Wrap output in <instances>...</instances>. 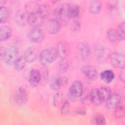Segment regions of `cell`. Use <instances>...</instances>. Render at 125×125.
I'll return each instance as SVG.
<instances>
[{
	"label": "cell",
	"instance_id": "obj_11",
	"mask_svg": "<svg viewBox=\"0 0 125 125\" xmlns=\"http://www.w3.org/2000/svg\"><path fill=\"white\" fill-rule=\"evenodd\" d=\"M61 25L56 19H51L47 21L45 25V28L50 34L55 35L58 33L61 29Z\"/></svg>",
	"mask_w": 125,
	"mask_h": 125
},
{
	"label": "cell",
	"instance_id": "obj_24",
	"mask_svg": "<svg viewBox=\"0 0 125 125\" xmlns=\"http://www.w3.org/2000/svg\"><path fill=\"white\" fill-rule=\"evenodd\" d=\"M98 90L102 101H106L111 94L110 89L107 86H102Z\"/></svg>",
	"mask_w": 125,
	"mask_h": 125
},
{
	"label": "cell",
	"instance_id": "obj_10",
	"mask_svg": "<svg viewBox=\"0 0 125 125\" xmlns=\"http://www.w3.org/2000/svg\"><path fill=\"white\" fill-rule=\"evenodd\" d=\"M44 20L38 12L29 14L28 23L33 28H39L44 22Z\"/></svg>",
	"mask_w": 125,
	"mask_h": 125
},
{
	"label": "cell",
	"instance_id": "obj_38",
	"mask_svg": "<svg viewBox=\"0 0 125 125\" xmlns=\"http://www.w3.org/2000/svg\"><path fill=\"white\" fill-rule=\"evenodd\" d=\"M81 101L84 104H88L90 102V94H88L87 92H84L83 91L82 95L81 96Z\"/></svg>",
	"mask_w": 125,
	"mask_h": 125
},
{
	"label": "cell",
	"instance_id": "obj_36",
	"mask_svg": "<svg viewBox=\"0 0 125 125\" xmlns=\"http://www.w3.org/2000/svg\"><path fill=\"white\" fill-rule=\"evenodd\" d=\"M70 109L69 102L68 100H65L61 106V113L62 114H66L68 113Z\"/></svg>",
	"mask_w": 125,
	"mask_h": 125
},
{
	"label": "cell",
	"instance_id": "obj_33",
	"mask_svg": "<svg viewBox=\"0 0 125 125\" xmlns=\"http://www.w3.org/2000/svg\"><path fill=\"white\" fill-rule=\"evenodd\" d=\"M40 71L41 77V82L42 84H44L46 83L48 79L49 73H48V69L45 66H44L43 67L41 68Z\"/></svg>",
	"mask_w": 125,
	"mask_h": 125
},
{
	"label": "cell",
	"instance_id": "obj_5",
	"mask_svg": "<svg viewBox=\"0 0 125 125\" xmlns=\"http://www.w3.org/2000/svg\"><path fill=\"white\" fill-rule=\"evenodd\" d=\"M28 40L33 43H40L45 38L44 32L40 28H33L27 35Z\"/></svg>",
	"mask_w": 125,
	"mask_h": 125
},
{
	"label": "cell",
	"instance_id": "obj_22",
	"mask_svg": "<svg viewBox=\"0 0 125 125\" xmlns=\"http://www.w3.org/2000/svg\"><path fill=\"white\" fill-rule=\"evenodd\" d=\"M11 16L10 9L5 6H1L0 9V22L1 23L7 22Z\"/></svg>",
	"mask_w": 125,
	"mask_h": 125
},
{
	"label": "cell",
	"instance_id": "obj_15",
	"mask_svg": "<svg viewBox=\"0 0 125 125\" xmlns=\"http://www.w3.org/2000/svg\"><path fill=\"white\" fill-rule=\"evenodd\" d=\"M29 83L33 87L37 86L41 81L40 71L37 69H32L29 73Z\"/></svg>",
	"mask_w": 125,
	"mask_h": 125
},
{
	"label": "cell",
	"instance_id": "obj_25",
	"mask_svg": "<svg viewBox=\"0 0 125 125\" xmlns=\"http://www.w3.org/2000/svg\"><path fill=\"white\" fill-rule=\"evenodd\" d=\"M80 13V8L78 5L72 4L70 5L69 9V15L70 19H77Z\"/></svg>",
	"mask_w": 125,
	"mask_h": 125
},
{
	"label": "cell",
	"instance_id": "obj_28",
	"mask_svg": "<svg viewBox=\"0 0 125 125\" xmlns=\"http://www.w3.org/2000/svg\"><path fill=\"white\" fill-rule=\"evenodd\" d=\"M106 36L108 41H110L111 42L116 43L120 41L117 31L114 29H109L107 31Z\"/></svg>",
	"mask_w": 125,
	"mask_h": 125
},
{
	"label": "cell",
	"instance_id": "obj_23",
	"mask_svg": "<svg viewBox=\"0 0 125 125\" xmlns=\"http://www.w3.org/2000/svg\"><path fill=\"white\" fill-rule=\"evenodd\" d=\"M102 80L107 83H111L115 77L114 72L111 70H105L103 71L100 75Z\"/></svg>",
	"mask_w": 125,
	"mask_h": 125
},
{
	"label": "cell",
	"instance_id": "obj_40",
	"mask_svg": "<svg viewBox=\"0 0 125 125\" xmlns=\"http://www.w3.org/2000/svg\"><path fill=\"white\" fill-rule=\"evenodd\" d=\"M125 68H122V70H121V71L120 72V79L121 80V81L123 83H125Z\"/></svg>",
	"mask_w": 125,
	"mask_h": 125
},
{
	"label": "cell",
	"instance_id": "obj_4",
	"mask_svg": "<svg viewBox=\"0 0 125 125\" xmlns=\"http://www.w3.org/2000/svg\"><path fill=\"white\" fill-rule=\"evenodd\" d=\"M75 53L78 59L82 61L87 60L91 55L90 45L86 42H80L76 47Z\"/></svg>",
	"mask_w": 125,
	"mask_h": 125
},
{
	"label": "cell",
	"instance_id": "obj_29",
	"mask_svg": "<svg viewBox=\"0 0 125 125\" xmlns=\"http://www.w3.org/2000/svg\"><path fill=\"white\" fill-rule=\"evenodd\" d=\"M68 68V62L64 60H62L59 62L56 65V70L57 72L60 74H62L65 72Z\"/></svg>",
	"mask_w": 125,
	"mask_h": 125
},
{
	"label": "cell",
	"instance_id": "obj_2",
	"mask_svg": "<svg viewBox=\"0 0 125 125\" xmlns=\"http://www.w3.org/2000/svg\"><path fill=\"white\" fill-rule=\"evenodd\" d=\"M19 49L15 46H10L5 49L3 53H1L4 62L7 65L14 64L19 58Z\"/></svg>",
	"mask_w": 125,
	"mask_h": 125
},
{
	"label": "cell",
	"instance_id": "obj_32",
	"mask_svg": "<svg viewBox=\"0 0 125 125\" xmlns=\"http://www.w3.org/2000/svg\"><path fill=\"white\" fill-rule=\"evenodd\" d=\"M91 122L93 124L95 125H104L106 123V121L103 115L98 114L92 118Z\"/></svg>",
	"mask_w": 125,
	"mask_h": 125
},
{
	"label": "cell",
	"instance_id": "obj_17",
	"mask_svg": "<svg viewBox=\"0 0 125 125\" xmlns=\"http://www.w3.org/2000/svg\"><path fill=\"white\" fill-rule=\"evenodd\" d=\"M57 52L58 55L62 60L65 59L69 52L68 45L63 42H59L57 44Z\"/></svg>",
	"mask_w": 125,
	"mask_h": 125
},
{
	"label": "cell",
	"instance_id": "obj_3",
	"mask_svg": "<svg viewBox=\"0 0 125 125\" xmlns=\"http://www.w3.org/2000/svg\"><path fill=\"white\" fill-rule=\"evenodd\" d=\"M57 50L49 47L43 50L40 54V61L42 65L46 66L54 62L57 57Z\"/></svg>",
	"mask_w": 125,
	"mask_h": 125
},
{
	"label": "cell",
	"instance_id": "obj_20",
	"mask_svg": "<svg viewBox=\"0 0 125 125\" xmlns=\"http://www.w3.org/2000/svg\"><path fill=\"white\" fill-rule=\"evenodd\" d=\"M90 99L91 102L94 105L98 106H100L102 103V100L99 95L98 89H92L90 93Z\"/></svg>",
	"mask_w": 125,
	"mask_h": 125
},
{
	"label": "cell",
	"instance_id": "obj_27",
	"mask_svg": "<svg viewBox=\"0 0 125 125\" xmlns=\"http://www.w3.org/2000/svg\"><path fill=\"white\" fill-rule=\"evenodd\" d=\"M40 5L34 1H31L26 4L25 6V10L28 14L38 12Z\"/></svg>",
	"mask_w": 125,
	"mask_h": 125
},
{
	"label": "cell",
	"instance_id": "obj_26",
	"mask_svg": "<svg viewBox=\"0 0 125 125\" xmlns=\"http://www.w3.org/2000/svg\"><path fill=\"white\" fill-rule=\"evenodd\" d=\"M63 95L62 92L58 91L54 94L53 98V105L58 108L60 107L62 104Z\"/></svg>",
	"mask_w": 125,
	"mask_h": 125
},
{
	"label": "cell",
	"instance_id": "obj_12",
	"mask_svg": "<svg viewBox=\"0 0 125 125\" xmlns=\"http://www.w3.org/2000/svg\"><path fill=\"white\" fill-rule=\"evenodd\" d=\"M122 98L120 94L115 92L111 94L106 101V106L109 109H112L119 105L121 102Z\"/></svg>",
	"mask_w": 125,
	"mask_h": 125
},
{
	"label": "cell",
	"instance_id": "obj_1",
	"mask_svg": "<svg viewBox=\"0 0 125 125\" xmlns=\"http://www.w3.org/2000/svg\"><path fill=\"white\" fill-rule=\"evenodd\" d=\"M70 5L68 3H62L59 4L54 11L55 19L59 21L62 26L68 24L70 21L69 15Z\"/></svg>",
	"mask_w": 125,
	"mask_h": 125
},
{
	"label": "cell",
	"instance_id": "obj_19",
	"mask_svg": "<svg viewBox=\"0 0 125 125\" xmlns=\"http://www.w3.org/2000/svg\"><path fill=\"white\" fill-rule=\"evenodd\" d=\"M89 12L93 14L96 15L100 13L102 9V3L98 0H93L89 1L88 4Z\"/></svg>",
	"mask_w": 125,
	"mask_h": 125
},
{
	"label": "cell",
	"instance_id": "obj_18",
	"mask_svg": "<svg viewBox=\"0 0 125 125\" xmlns=\"http://www.w3.org/2000/svg\"><path fill=\"white\" fill-rule=\"evenodd\" d=\"M62 87V77L56 74L53 75L50 81V87L53 91H58Z\"/></svg>",
	"mask_w": 125,
	"mask_h": 125
},
{
	"label": "cell",
	"instance_id": "obj_30",
	"mask_svg": "<svg viewBox=\"0 0 125 125\" xmlns=\"http://www.w3.org/2000/svg\"><path fill=\"white\" fill-rule=\"evenodd\" d=\"M26 62L23 55L21 56L14 63V68L17 71H21L25 67Z\"/></svg>",
	"mask_w": 125,
	"mask_h": 125
},
{
	"label": "cell",
	"instance_id": "obj_16",
	"mask_svg": "<svg viewBox=\"0 0 125 125\" xmlns=\"http://www.w3.org/2000/svg\"><path fill=\"white\" fill-rule=\"evenodd\" d=\"M95 53L97 58L101 61L104 60L108 55V51L105 46L98 44L95 49Z\"/></svg>",
	"mask_w": 125,
	"mask_h": 125
},
{
	"label": "cell",
	"instance_id": "obj_41",
	"mask_svg": "<svg viewBox=\"0 0 125 125\" xmlns=\"http://www.w3.org/2000/svg\"><path fill=\"white\" fill-rule=\"evenodd\" d=\"M116 1H110L109 3L108 4V8L110 9V10H113L116 8L117 5L116 3H115Z\"/></svg>",
	"mask_w": 125,
	"mask_h": 125
},
{
	"label": "cell",
	"instance_id": "obj_9",
	"mask_svg": "<svg viewBox=\"0 0 125 125\" xmlns=\"http://www.w3.org/2000/svg\"><path fill=\"white\" fill-rule=\"evenodd\" d=\"M29 14L25 10H19L15 15L14 21L15 24L18 27L24 26L28 23Z\"/></svg>",
	"mask_w": 125,
	"mask_h": 125
},
{
	"label": "cell",
	"instance_id": "obj_34",
	"mask_svg": "<svg viewBox=\"0 0 125 125\" xmlns=\"http://www.w3.org/2000/svg\"><path fill=\"white\" fill-rule=\"evenodd\" d=\"M114 110V115L116 118L121 119L125 116V109L123 106H117Z\"/></svg>",
	"mask_w": 125,
	"mask_h": 125
},
{
	"label": "cell",
	"instance_id": "obj_31",
	"mask_svg": "<svg viewBox=\"0 0 125 125\" xmlns=\"http://www.w3.org/2000/svg\"><path fill=\"white\" fill-rule=\"evenodd\" d=\"M38 13L43 19H45L49 17L50 11L49 8L47 6L43 4L40 5Z\"/></svg>",
	"mask_w": 125,
	"mask_h": 125
},
{
	"label": "cell",
	"instance_id": "obj_13",
	"mask_svg": "<svg viewBox=\"0 0 125 125\" xmlns=\"http://www.w3.org/2000/svg\"><path fill=\"white\" fill-rule=\"evenodd\" d=\"M81 71L89 79L95 80L98 76V73L95 67L91 64H85L82 66Z\"/></svg>",
	"mask_w": 125,
	"mask_h": 125
},
{
	"label": "cell",
	"instance_id": "obj_39",
	"mask_svg": "<svg viewBox=\"0 0 125 125\" xmlns=\"http://www.w3.org/2000/svg\"><path fill=\"white\" fill-rule=\"evenodd\" d=\"M76 113L77 114H79L81 116L84 115L86 113V109L84 107H80L77 109Z\"/></svg>",
	"mask_w": 125,
	"mask_h": 125
},
{
	"label": "cell",
	"instance_id": "obj_42",
	"mask_svg": "<svg viewBox=\"0 0 125 125\" xmlns=\"http://www.w3.org/2000/svg\"><path fill=\"white\" fill-rule=\"evenodd\" d=\"M62 87L65 86L67 85L68 83V79L65 76H62Z\"/></svg>",
	"mask_w": 125,
	"mask_h": 125
},
{
	"label": "cell",
	"instance_id": "obj_8",
	"mask_svg": "<svg viewBox=\"0 0 125 125\" xmlns=\"http://www.w3.org/2000/svg\"><path fill=\"white\" fill-rule=\"evenodd\" d=\"M28 92L26 89L23 87H20L17 90L14 97V102L18 106L24 105L27 102Z\"/></svg>",
	"mask_w": 125,
	"mask_h": 125
},
{
	"label": "cell",
	"instance_id": "obj_21",
	"mask_svg": "<svg viewBox=\"0 0 125 125\" xmlns=\"http://www.w3.org/2000/svg\"><path fill=\"white\" fill-rule=\"evenodd\" d=\"M12 34V30L7 25H4L1 27L0 30V41H4L8 39Z\"/></svg>",
	"mask_w": 125,
	"mask_h": 125
},
{
	"label": "cell",
	"instance_id": "obj_7",
	"mask_svg": "<svg viewBox=\"0 0 125 125\" xmlns=\"http://www.w3.org/2000/svg\"><path fill=\"white\" fill-rule=\"evenodd\" d=\"M110 61L111 64L115 68H125V57L120 52H114L110 56Z\"/></svg>",
	"mask_w": 125,
	"mask_h": 125
},
{
	"label": "cell",
	"instance_id": "obj_35",
	"mask_svg": "<svg viewBox=\"0 0 125 125\" xmlns=\"http://www.w3.org/2000/svg\"><path fill=\"white\" fill-rule=\"evenodd\" d=\"M118 38L120 41H123L125 39V22L123 21L118 26L116 30Z\"/></svg>",
	"mask_w": 125,
	"mask_h": 125
},
{
	"label": "cell",
	"instance_id": "obj_37",
	"mask_svg": "<svg viewBox=\"0 0 125 125\" xmlns=\"http://www.w3.org/2000/svg\"><path fill=\"white\" fill-rule=\"evenodd\" d=\"M80 22L78 19L74 20L72 26V31L74 33H78L80 31Z\"/></svg>",
	"mask_w": 125,
	"mask_h": 125
},
{
	"label": "cell",
	"instance_id": "obj_14",
	"mask_svg": "<svg viewBox=\"0 0 125 125\" xmlns=\"http://www.w3.org/2000/svg\"><path fill=\"white\" fill-rule=\"evenodd\" d=\"M38 55L37 49L33 46H29L25 50L23 56L26 62L31 63L36 60Z\"/></svg>",
	"mask_w": 125,
	"mask_h": 125
},
{
	"label": "cell",
	"instance_id": "obj_6",
	"mask_svg": "<svg viewBox=\"0 0 125 125\" xmlns=\"http://www.w3.org/2000/svg\"><path fill=\"white\" fill-rule=\"evenodd\" d=\"M83 92V86L82 82L80 81H75L71 84L69 91L68 96L70 99L74 100L81 97Z\"/></svg>",
	"mask_w": 125,
	"mask_h": 125
}]
</instances>
